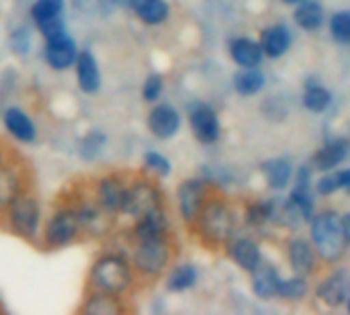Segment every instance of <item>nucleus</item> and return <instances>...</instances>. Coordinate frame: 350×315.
<instances>
[{
	"mask_svg": "<svg viewBox=\"0 0 350 315\" xmlns=\"http://www.w3.org/2000/svg\"><path fill=\"white\" fill-rule=\"evenodd\" d=\"M135 273L131 262L119 252H105L96 256L86 275V291L127 297L135 287Z\"/></svg>",
	"mask_w": 350,
	"mask_h": 315,
	"instance_id": "nucleus-1",
	"label": "nucleus"
},
{
	"mask_svg": "<svg viewBox=\"0 0 350 315\" xmlns=\"http://www.w3.org/2000/svg\"><path fill=\"white\" fill-rule=\"evenodd\" d=\"M6 228L12 236L25 240V242H39L41 240V230H43V213H41V203L37 193L31 189V184L18 193L12 203L6 207L2 213Z\"/></svg>",
	"mask_w": 350,
	"mask_h": 315,
	"instance_id": "nucleus-2",
	"label": "nucleus"
},
{
	"mask_svg": "<svg viewBox=\"0 0 350 315\" xmlns=\"http://www.w3.org/2000/svg\"><path fill=\"white\" fill-rule=\"evenodd\" d=\"M129 262L137 279H146V281L160 279L172 262V244L168 236L131 244Z\"/></svg>",
	"mask_w": 350,
	"mask_h": 315,
	"instance_id": "nucleus-3",
	"label": "nucleus"
},
{
	"mask_svg": "<svg viewBox=\"0 0 350 315\" xmlns=\"http://www.w3.org/2000/svg\"><path fill=\"white\" fill-rule=\"evenodd\" d=\"M82 236L80 217L76 213V207L72 203L59 205L49 219L43 223L41 230V246L45 250H64L72 244H76Z\"/></svg>",
	"mask_w": 350,
	"mask_h": 315,
	"instance_id": "nucleus-4",
	"label": "nucleus"
},
{
	"mask_svg": "<svg viewBox=\"0 0 350 315\" xmlns=\"http://www.w3.org/2000/svg\"><path fill=\"white\" fill-rule=\"evenodd\" d=\"M158 209H164V193L160 191V187L152 178H144V176L131 178L121 215L127 217L129 221H135Z\"/></svg>",
	"mask_w": 350,
	"mask_h": 315,
	"instance_id": "nucleus-5",
	"label": "nucleus"
},
{
	"mask_svg": "<svg viewBox=\"0 0 350 315\" xmlns=\"http://www.w3.org/2000/svg\"><path fill=\"white\" fill-rule=\"evenodd\" d=\"M199 236L209 244H226L234 232V215L230 207L221 201H205L197 217Z\"/></svg>",
	"mask_w": 350,
	"mask_h": 315,
	"instance_id": "nucleus-6",
	"label": "nucleus"
},
{
	"mask_svg": "<svg viewBox=\"0 0 350 315\" xmlns=\"http://www.w3.org/2000/svg\"><path fill=\"white\" fill-rule=\"evenodd\" d=\"M312 240L316 250L326 260H336L342 256L347 238L342 230V221L336 213H320L312 223Z\"/></svg>",
	"mask_w": 350,
	"mask_h": 315,
	"instance_id": "nucleus-7",
	"label": "nucleus"
},
{
	"mask_svg": "<svg viewBox=\"0 0 350 315\" xmlns=\"http://www.w3.org/2000/svg\"><path fill=\"white\" fill-rule=\"evenodd\" d=\"M131 178H125L119 172H111V174H103L94 180L92 184V197L94 201L100 205L103 211H107L109 215H113L115 219L121 215L123 205H125V197H127V187H129Z\"/></svg>",
	"mask_w": 350,
	"mask_h": 315,
	"instance_id": "nucleus-8",
	"label": "nucleus"
},
{
	"mask_svg": "<svg viewBox=\"0 0 350 315\" xmlns=\"http://www.w3.org/2000/svg\"><path fill=\"white\" fill-rule=\"evenodd\" d=\"M72 205L76 207V213L80 217L82 236L100 238L105 234H111V230L115 225V217L100 209V205L94 201L92 193L76 197V203H72Z\"/></svg>",
	"mask_w": 350,
	"mask_h": 315,
	"instance_id": "nucleus-9",
	"label": "nucleus"
},
{
	"mask_svg": "<svg viewBox=\"0 0 350 315\" xmlns=\"http://www.w3.org/2000/svg\"><path fill=\"white\" fill-rule=\"evenodd\" d=\"M29 187L25 168L4 154H0V215L12 203V199Z\"/></svg>",
	"mask_w": 350,
	"mask_h": 315,
	"instance_id": "nucleus-10",
	"label": "nucleus"
},
{
	"mask_svg": "<svg viewBox=\"0 0 350 315\" xmlns=\"http://www.w3.org/2000/svg\"><path fill=\"white\" fill-rule=\"evenodd\" d=\"M78 45L76 41L66 33L53 37V39H45V47H43V57L45 64L55 70V72H64L68 68H74L76 57H78Z\"/></svg>",
	"mask_w": 350,
	"mask_h": 315,
	"instance_id": "nucleus-11",
	"label": "nucleus"
},
{
	"mask_svg": "<svg viewBox=\"0 0 350 315\" xmlns=\"http://www.w3.org/2000/svg\"><path fill=\"white\" fill-rule=\"evenodd\" d=\"M176 201H178V213L185 223H195L203 205H205V182L197 178H189L180 182L176 191Z\"/></svg>",
	"mask_w": 350,
	"mask_h": 315,
	"instance_id": "nucleus-12",
	"label": "nucleus"
},
{
	"mask_svg": "<svg viewBox=\"0 0 350 315\" xmlns=\"http://www.w3.org/2000/svg\"><path fill=\"white\" fill-rule=\"evenodd\" d=\"M148 129L158 139H172L180 129V113L172 105L160 102L148 113Z\"/></svg>",
	"mask_w": 350,
	"mask_h": 315,
	"instance_id": "nucleus-13",
	"label": "nucleus"
},
{
	"mask_svg": "<svg viewBox=\"0 0 350 315\" xmlns=\"http://www.w3.org/2000/svg\"><path fill=\"white\" fill-rule=\"evenodd\" d=\"M189 123H191L193 135L201 143H215L219 139V119L211 107L195 105L189 113Z\"/></svg>",
	"mask_w": 350,
	"mask_h": 315,
	"instance_id": "nucleus-14",
	"label": "nucleus"
},
{
	"mask_svg": "<svg viewBox=\"0 0 350 315\" xmlns=\"http://www.w3.org/2000/svg\"><path fill=\"white\" fill-rule=\"evenodd\" d=\"M166 236H168V215H166V209H158V211H152V213L135 219L131 230H129L131 244L146 242V240H156V238H166Z\"/></svg>",
	"mask_w": 350,
	"mask_h": 315,
	"instance_id": "nucleus-15",
	"label": "nucleus"
},
{
	"mask_svg": "<svg viewBox=\"0 0 350 315\" xmlns=\"http://www.w3.org/2000/svg\"><path fill=\"white\" fill-rule=\"evenodd\" d=\"M2 123H4V129L8 131V135L21 143H33L37 139V125L31 119V115L27 111H23L21 107L4 109Z\"/></svg>",
	"mask_w": 350,
	"mask_h": 315,
	"instance_id": "nucleus-16",
	"label": "nucleus"
},
{
	"mask_svg": "<svg viewBox=\"0 0 350 315\" xmlns=\"http://www.w3.org/2000/svg\"><path fill=\"white\" fill-rule=\"evenodd\" d=\"M74 72H76L78 88L84 94H96L100 90L103 78H100L98 61L94 59L92 51H88V49L78 51V57H76V64H74Z\"/></svg>",
	"mask_w": 350,
	"mask_h": 315,
	"instance_id": "nucleus-17",
	"label": "nucleus"
},
{
	"mask_svg": "<svg viewBox=\"0 0 350 315\" xmlns=\"http://www.w3.org/2000/svg\"><path fill=\"white\" fill-rule=\"evenodd\" d=\"M129 312L125 297L86 291V297L80 305V314L84 315H123Z\"/></svg>",
	"mask_w": 350,
	"mask_h": 315,
	"instance_id": "nucleus-18",
	"label": "nucleus"
},
{
	"mask_svg": "<svg viewBox=\"0 0 350 315\" xmlns=\"http://www.w3.org/2000/svg\"><path fill=\"white\" fill-rule=\"evenodd\" d=\"M318 295L324 299V303H328L330 307H336L340 303H345L350 297V273L349 271H336L332 273L322 287L318 289Z\"/></svg>",
	"mask_w": 350,
	"mask_h": 315,
	"instance_id": "nucleus-19",
	"label": "nucleus"
},
{
	"mask_svg": "<svg viewBox=\"0 0 350 315\" xmlns=\"http://www.w3.org/2000/svg\"><path fill=\"white\" fill-rule=\"evenodd\" d=\"M127 6L148 27H158L170 16L168 0H127Z\"/></svg>",
	"mask_w": 350,
	"mask_h": 315,
	"instance_id": "nucleus-20",
	"label": "nucleus"
},
{
	"mask_svg": "<svg viewBox=\"0 0 350 315\" xmlns=\"http://www.w3.org/2000/svg\"><path fill=\"white\" fill-rule=\"evenodd\" d=\"M230 53H232V59L242 68H256L265 55L260 43L244 39V37H238L230 43Z\"/></svg>",
	"mask_w": 350,
	"mask_h": 315,
	"instance_id": "nucleus-21",
	"label": "nucleus"
},
{
	"mask_svg": "<svg viewBox=\"0 0 350 315\" xmlns=\"http://www.w3.org/2000/svg\"><path fill=\"white\" fill-rule=\"evenodd\" d=\"M254 279H252V289L260 299H271L279 293V275L273 266L269 264H258L254 271Z\"/></svg>",
	"mask_w": 350,
	"mask_h": 315,
	"instance_id": "nucleus-22",
	"label": "nucleus"
},
{
	"mask_svg": "<svg viewBox=\"0 0 350 315\" xmlns=\"http://www.w3.org/2000/svg\"><path fill=\"white\" fill-rule=\"evenodd\" d=\"M260 45H262V51L269 57H281L289 49V45H291V33H289L287 27L275 25V27H271V29H267L262 33Z\"/></svg>",
	"mask_w": 350,
	"mask_h": 315,
	"instance_id": "nucleus-23",
	"label": "nucleus"
},
{
	"mask_svg": "<svg viewBox=\"0 0 350 315\" xmlns=\"http://www.w3.org/2000/svg\"><path fill=\"white\" fill-rule=\"evenodd\" d=\"M347 154H349V143H347L345 139H334V141L326 143V146L316 154L314 164H316L318 170L330 172V170H334V168L347 158Z\"/></svg>",
	"mask_w": 350,
	"mask_h": 315,
	"instance_id": "nucleus-24",
	"label": "nucleus"
},
{
	"mask_svg": "<svg viewBox=\"0 0 350 315\" xmlns=\"http://www.w3.org/2000/svg\"><path fill=\"white\" fill-rule=\"evenodd\" d=\"M230 256L238 266H242L244 271H250V273L260 264V250L250 240H236L230 246Z\"/></svg>",
	"mask_w": 350,
	"mask_h": 315,
	"instance_id": "nucleus-25",
	"label": "nucleus"
},
{
	"mask_svg": "<svg viewBox=\"0 0 350 315\" xmlns=\"http://www.w3.org/2000/svg\"><path fill=\"white\" fill-rule=\"evenodd\" d=\"M289 258L297 275H310L314 271V250L306 240H293L289 244Z\"/></svg>",
	"mask_w": 350,
	"mask_h": 315,
	"instance_id": "nucleus-26",
	"label": "nucleus"
},
{
	"mask_svg": "<svg viewBox=\"0 0 350 315\" xmlns=\"http://www.w3.org/2000/svg\"><path fill=\"white\" fill-rule=\"evenodd\" d=\"M197 283V269L193 264H178L166 277V289L172 293L189 291Z\"/></svg>",
	"mask_w": 350,
	"mask_h": 315,
	"instance_id": "nucleus-27",
	"label": "nucleus"
},
{
	"mask_svg": "<svg viewBox=\"0 0 350 315\" xmlns=\"http://www.w3.org/2000/svg\"><path fill=\"white\" fill-rule=\"evenodd\" d=\"M295 20L301 29L306 31H316L322 27L324 23V10L318 2H310V0H304L299 2L297 10H295Z\"/></svg>",
	"mask_w": 350,
	"mask_h": 315,
	"instance_id": "nucleus-28",
	"label": "nucleus"
},
{
	"mask_svg": "<svg viewBox=\"0 0 350 315\" xmlns=\"http://www.w3.org/2000/svg\"><path fill=\"white\" fill-rule=\"evenodd\" d=\"M234 86L242 96L256 94L265 86V74L256 68H244L234 76Z\"/></svg>",
	"mask_w": 350,
	"mask_h": 315,
	"instance_id": "nucleus-29",
	"label": "nucleus"
},
{
	"mask_svg": "<svg viewBox=\"0 0 350 315\" xmlns=\"http://www.w3.org/2000/svg\"><path fill=\"white\" fill-rule=\"evenodd\" d=\"M105 143H107V135L98 129H92L88 131L86 135H82L80 143H78V152H80V158L86 160V162H94L103 150H105Z\"/></svg>",
	"mask_w": 350,
	"mask_h": 315,
	"instance_id": "nucleus-30",
	"label": "nucleus"
},
{
	"mask_svg": "<svg viewBox=\"0 0 350 315\" xmlns=\"http://www.w3.org/2000/svg\"><path fill=\"white\" fill-rule=\"evenodd\" d=\"M265 174L273 189H283V187H287V182L291 178V164L281 158L271 160L265 164Z\"/></svg>",
	"mask_w": 350,
	"mask_h": 315,
	"instance_id": "nucleus-31",
	"label": "nucleus"
},
{
	"mask_svg": "<svg viewBox=\"0 0 350 315\" xmlns=\"http://www.w3.org/2000/svg\"><path fill=\"white\" fill-rule=\"evenodd\" d=\"M332 102V94L320 86V84H310L306 88V94H304V105L312 111V113H322L330 107Z\"/></svg>",
	"mask_w": 350,
	"mask_h": 315,
	"instance_id": "nucleus-32",
	"label": "nucleus"
},
{
	"mask_svg": "<svg viewBox=\"0 0 350 315\" xmlns=\"http://www.w3.org/2000/svg\"><path fill=\"white\" fill-rule=\"evenodd\" d=\"M64 6H66V0H35L31 4L29 14H31L33 23H39V20L59 16L64 12Z\"/></svg>",
	"mask_w": 350,
	"mask_h": 315,
	"instance_id": "nucleus-33",
	"label": "nucleus"
},
{
	"mask_svg": "<svg viewBox=\"0 0 350 315\" xmlns=\"http://www.w3.org/2000/svg\"><path fill=\"white\" fill-rule=\"evenodd\" d=\"M144 168H146L150 174H156V176H160V178H166V176H170V172H172L170 160H168L166 156H162L160 152H154V150H150V152L144 154Z\"/></svg>",
	"mask_w": 350,
	"mask_h": 315,
	"instance_id": "nucleus-34",
	"label": "nucleus"
},
{
	"mask_svg": "<svg viewBox=\"0 0 350 315\" xmlns=\"http://www.w3.org/2000/svg\"><path fill=\"white\" fill-rule=\"evenodd\" d=\"M330 31L332 37L338 43H350V10L336 12L330 20Z\"/></svg>",
	"mask_w": 350,
	"mask_h": 315,
	"instance_id": "nucleus-35",
	"label": "nucleus"
},
{
	"mask_svg": "<svg viewBox=\"0 0 350 315\" xmlns=\"http://www.w3.org/2000/svg\"><path fill=\"white\" fill-rule=\"evenodd\" d=\"M164 92V78L160 74H150L142 86V98L146 102H158Z\"/></svg>",
	"mask_w": 350,
	"mask_h": 315,
	"instance_id": "nucleus-36",
	"label": "nucleus"
},
{
	"mask_svg": "<svg viewBox=\"0 0 350 315\" xmlns=\"http://www.w3.org/2000/svg\"><path fill=\"white\" fill-rule=\"evenodd\" d=\"M306 293H308V285H306L304 279H289V281H281V283H279V293H277V295H281L283 299H293V301H297V299H301Z\"/></svg>",
	"mask_w": 350,
	"mask_h": 315,
	"instance_id": "nucleus-37",
	"label": "nucleus"
},
{
	"mask_svg": "<svg viewBox=\"0 0 350 315\" xmlns=\"http://www.w3.org/2000/svg\"><path fill=\"white\" fill-rule=\"evenodd\" d=\"M35 27H37V31L41 33L43 39H53V37L66 33V23H64L62 14L53 16V18H47V20H39V23H35Z\"/></svg>",
	"mask_w": 350,
	"mask_h": 315,
	"instance_id": "nucleus-38",
	"label": "nucleus"
},
{
	"mask_svg": "<svg viewBox=\"0 0 350 315\" xmlns=\"http://www.w3.org/2000/svg\"><path fill=\"white\" fill-rule=\"evenodd\" d=\"M10 47L18 55L29 53V49H31V33H29V29H25V27L14 29L10 33Z\"/></svg>",
	"mask_w": 350,
	"mask_h": 315,
	"instance_id": "nucleus-39",
	"label": "nucleus"
},
{
	"mask_svg": "<svg viewBox=\"0 0 350 315\" xmlns=\"http://www.w3.org/2000/svg\"><path fill=\"white\" fill-rule=\"evenodd\" d=\"M318 193L320 195H332L336 193L338 189H342V180H340V172H332V174H326L324 178L318 180Z\"/></svg>",
	"mask_w": 350,
	"mask_h": 315,
	"instance_id": "nucleus-40",
	"label": "nucleus"
},
{
	"mask_svg": "<svg viewBox=\"0 0 350 315\" xmlns=\"http://www.w3.org/2000/svg\"><path fill=\"white\" fill-rule=\"evenodd\" d=\"M340 180H342V189L350 195V170H345L340 172Z\"/></svg>",
	"mask_w": 350,
	"mask_h": 315,
	"instance_id": "nucleus-41",
	"label": "nucleus"
},
{
	"mask_svg": "<svg viewBox=\"0 0 350 315\" xmlns=\"http://www.w3.org/2000/svg\"><path fill=\"white\" fill-rule=\"evenodd\" d=\"M342 230H345V238H347V242L350 244V213L349 215H345V219H342Z\"/></svg>",
	"mask_w": 350,
	"mask_h": 315,
	"instance_id": "nucleus-42",
	"label": "nucleus"
},
{
	"mask_svg": "<svg viewBox=\"0 0 350 315\" xmlns=\"http://www.w3.org/2000/svg\"><path fill=\"white\" fill-rule=\"evenodd\" d=\"M283 2H287V4H299V2H304V0H283Z\"/></svg>",
	"mask_w": 350,
	"mask_h": 315,
	"instance_id": "nucleus-43",
	"label": "nucleus"
},
{
	"mask_svg": "<svg viewBox=\"0 0 350 315\" xmlns=\"http://www.w3.org/2000/svg\"><path fill=\"white\" fill-rule=\"evenodd\" d=\"M347 301H349V312H350V297H349V299H347Z\"/></svg>",
	"mask_w": 350,
	"mask_h": 315,
	"instance_id": "nucleus-44",
	"label": "nucleus"
},
{
	"mask_svg": "<svg viewBox=\"0 0 350 315\" xmlns=\"http://www.w3.org/2000/svg\"><path fill=\"white\" fill-rule=\"evenodd\" d=\"M0 154H2V152H0Z\"/></svg>",
	"mask_w": 350,
	"mask_h": 315,
	"instance_id": "nucleus-45",
	"label": "nucleus"
}]
</instances>
